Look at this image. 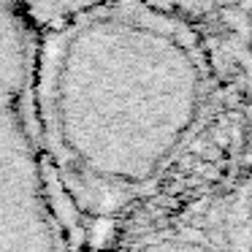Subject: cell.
I'll list each match as a JSON object with an SVG mask.
<instances>
[]
</instances>
